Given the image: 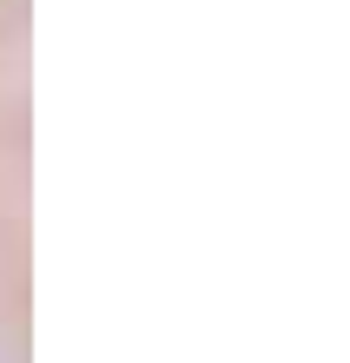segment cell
<instances>
[{
    "label": "cell",
    "mask_w": 350,
    "mask_h": 363,
    "mask_svg": "<svg viewBox=\"0 0 350 363\" xmlns=\"http://www.w3.org/2000/svg\"><path fill=\"white\" fill-rule=\"evenodd\" d=\"M20 0H0V363H20Z\"/></svg>",
    "instance_id": "6da1fadb"
}]
</instances>
